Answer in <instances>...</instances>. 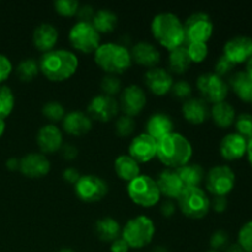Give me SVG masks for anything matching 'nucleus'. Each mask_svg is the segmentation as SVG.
<instances>
[{"mask_svg": "<svg viewBox=\"0 0 252 252\" xmlns=\"http://www.w3.org/2000/svg\"><path fill=\"white\" fill-rule=\"evenodd\" d=\"M12 71V64L4 54H0V84L4 83Z\"/></svg>", "mask_w": 252, "mask_h": 252, "instance_id": "obj_46", "label": "nucleus"}, {"mask_svg": "<svg viewBox=\"0 0 252 252\" xmlns=\"http://www.w3.org/2000/svg\"><path fill=\"white\" fill-rule=\"evenodd\" d=\"M246 157H248L249 162L252 166V138L248 140V149H246Z\"/></svg>", "mask_w": 252, "mask_h": 252, "instance_id": "obj_55", "label": "nucleus"}, {"mask_svg": "<svg viewBox=\"0 0 252 252\" xmlns=\"http://www.w3.org/2000/svg\"><path fill=\"white\" fill-rule=\"evenodd\" d=\"M15 106L14 93L9 86L0 85V120L6 118Z\"/></svg>", "mask_w": 252, "mask_h": 252, "instance_id": "obj_35", "label": "nucleus"}, {"mask_svg": "<svg viewBox=\"0 0 252 252\" xmlns=\"http://www.w3.org/2000/svg\"><path fill=\"white\" fill-rule=\"evenodd\" d=\"M130 56H132V61L139 65L147 66V68H155L157 64L160 62L161 54H160L159 49L154 46V44L149 43L145 41H139L132 47L130 51Z\"/></svg>", "mask_w": 252, "mask_h": 252, "instance_id": "obj_24", "label": "nucleus"}, {"mask_svg": "<svg viewBox=\"0 0 252 252\" xmlns=\"http://www.w3.org/2000/svg\"><path fill=\"white\" fill-rule=\"evenodd\" d=\"M211 207L217 213H223L228 208V199H226V197L223 196L214 197L213 201L211 202Z\"/></svg>", "mask_w": 252, "mask_h": 252, "instance_id": "obj_49", "label": "nucleus"}, {"mask_svg": "<svg viewBox=\"0 0 252 252\" xmlns=\"http://www.w3.org/2000/svg\"><path fill=\"white\" fill-rule=\"evenodd\" d=\"M5 165H6V167L10 170V171H16V170L20 169V159H16V158H10V159L6 160Z\"/></svg>", "mask_w": 252, "mask_h": 252, "instance_id": "obj_53", "label": "nucleus"}, {"mask_svg": "<svg viewBox=\"0 0 252 252\" xmlns=\"http://www.w3.org/2000/svg\"><path fill=\"white\" fill-rule=\"evenodd\" d=\"M246 149H248V140L238 133L226 134L219 145L220 155L229 161L241 159L244 155H246Z\"/></svg>", "mask_w": 252, "mask_h": 252, "instance_id": "obj_20", "label": "nucleus"}, {"mask_svg": "<svg viewBox=\"0 0 252 252\" xmlns=\"http://www.w3.org/2000/svg\"><path fill=\"white\" fill-rule=\"evenodd\" d=\"M182 115L192 125H201L209 118L211 108L208 102H206L202 97H189V100L184 101Z\"/></svg>", "mask_w": 252, "mask_h": 252, "instance_id": "obj_23", "label": "nucleus"}, {"mask_svg": "<svg viewBox=\"0 0 252 252\" xmlns=\"http://www.w3.org/2000/svg\"><path fill=\"white\" fill-rule=\"evenodd\" d=\"M229 88L244 102H251L252 79L245 71H236L229 79Z\"/></svg>", "mask_w": 252, "mask_h": 252, "instance_id": "obj_28", "label": "nucleus"}, {"mask_svg": "<svg viewBox=\"0 0 252 252\" xmlns=\"http://www.w3.org/2000/svg\"><path fill=\"white\" fill-rule=\"evenodd\" d=\"M5 127H6V125H5V121L4 120H0V138H1L2 134H4Z\"/></svg>", "mask_w": 252, "mask_h": 252, "instance_id": "obj_58", "label": "nucleus"}, {"mask_svg": "<svg viewBox=\"0 0 252 252\" xmlns=\"http://www.w3.org/2000/svg\"><path fill=\"white\" fill-rule=\"evenodd\" d=\"M224 56L235 65L246 63L252 57V38L249 36H235L224 44Z\"/></svg>", "mask_w": 252, "mask_h": 252, "instance_id": "obj_15", "label": "nucleus"}, {"mask_svg": "<svg viewBox=\"0 0 252 252\" xmlns=\"http://www.w3.org/2000/svg\"><path fill=\"white\" fill-rule=\"evenodd\" d=\"M118 17L112 10L110 9H100L98 11L95 12V16H94L93 26L95 27L96 31L98 33H110L115 30V27L117 26Z\"/></svg>", "mask_w": 252, "mask_h": 252, "instance_id": "obj_32", "label": "nucleus"}, {"mask_svg": "<svg viewBox=\"0 0 252 252\" xmlns=\"http://www.w3.org/2000/svg\"><path fill=\"white\" fill-rule=\"evenodd\" d=\"M235 172L228 165L213 166L206 175V187L214 197H226L235 186Z\"/></svg>", "mask_w": 252, "mask_h": 252, "instance_id": "obj_9", "label": "nucleus"}, {"mask_svg": "<svg viewBox=\"0 0 252 252\" xmlns=\"http://www.w3.org/2000/svg\"><path fill=\"white\" fill-rule=\"evenodd\" d=\"M61 152H62V157L64 158L65 160H74L76 159V157H78L79 152H78V148L75 147V145L73 144H63L61 148Z\"/></svg>", "mask_w": 252, "mask_h": 252, "instance_id": "obj_48", "label": "nucleus"}, {"mask_svg": "<svg viewBox=\"0 0 252 252\" xmlns=\"http://www.w3.org/2000/svg\"><path fill=\"white\" fill-rule=\"evenodd\" d=\"M185 46H186L192 63H202L208 56V46H207V43L193 42V43H187Z\"/></svg>", "mask_w": 252, "mask_h": 252, "instance_id": "obj_39", "label": "nucleus"}, {"mask_svg": "<svg viewBox=\"0 0 252 252\" xmlns=\"http://www.w3.org/2000/svg\"><path fill=\"white\" fill-rule=\"evenodd\" d=\"M158 142L147 133L133 138L129 144V157L133 158L138 164L149 162L157 157Z\"/></svg>", "mask_w": 252, "mask_h": 252, "instance_id": "obj_16", "label": "nucleus"}, {"mask_svg": "<svg viewBox=\"0 0 252 252\" xmlns=\"http://www.w3.org/2000/svg\"><path fill=\"white\" fill-rule=\"evenodd\" d=\"M118 111H120L118 101L112 96L103 95V94L91 98L88 105V115L90 116L91 120L94 118L100 122H110L117 116Z\"/></svg>", "mask_w": 252, "mask_h": 252, "instance_id": "obj_13", "label": "nucleus"}, {"mask_svg": "<svg viewBox=\"0 0 252 252\" xmlns=\"http://www.w3.org/2000/svg\"><path fill=\"white\" fill-rule=\"evenodd\" d=\"M154 38L169 51L185 44L184 24L172 12H160L152 21Z\"/></svg>", "mask_w": 252, "mask_h": 252, "instance_id": "obj_3", "label": "nucleus"}, {"mask_svg": "<svg viewBox=\"0 0 252 252\" xmlns=\"http://www.w3.org/2000/svg\"><path fill=\"white\" fill-rule=\"evenodd\" d=\"M225 252H245V251L243 250V248H241L238 243H235V244H229L228 248L225 249Z\"/></svg>", "mask_w": 252, "mask_h": 252, "instance_id": "obj_54", "label": "nucleus"}, {"mask_svg": "<svg viewBox=\"0 0 252 252\" xmlns=\"http://www.w3.org/2000/svg\"><path fill=\"white\" fill-rule=\"evenodd\" d=\"M63 129L70 135L80 137L86 134L93 128V120L90 116L81 111H71L63 118Z\"/></svg>", "mask_w": 252, "mask_h": 252, "instance_id": "obj_22", "label": "nucleus"}, {"mask_svg": "<svg viewBox=\"0 0 252 252\" xmlns=\"http://www.w3.org/2000/svg\"><path fill=\"white\" fill-rule=\"evenodd\" d=\"M245 73L248 74V75L252 79V57H251L250 59H249L248 62H246V70H245Z\"/></svg>", "mask_w": 252, "mask_h": 252, "instance_id": "obj_56", "label": "nucleus"}, {"mask_svg": "<svg viewBox=\"0 0 252 252\" xmlns=\"http://www.w3.org/2000/svg\"><path fill=\"white\" fill-rule=\"evenodd\" d=\"M251 103H252V97H251Z\"/></svg>", "mask_w": 252, "mask_h": 252, "instance_id": "obj_61", "label": "nucleus"}, {"mask_svg": "<svg viewBox=\"0 0 252 252\" xmlns=\"http://www.w3.org/2000/svg\"><path fill=\"white\" fill-rule=\"evenodd\" d=\"M58 30L56 26L52 24H44L38 25L34 29L33 34H32V41H33L34 47L38 51L47 53V52L52 51L56 47L57 42H58Z\"/></svg>", "mask_w": 252, "mask_h": 252, "instance_id": "obj_25", "label": "nucleus"}, {"mask_svg": "<svg viewBox=\"0 0 252 252\" xmlns=\"http://www.w3.org/2000/svg\"><path fill=\"white\" fill-rule=\"evenodd\" d=\"M180 180L185 187H199L206 177L204 169L199 164H186L176 169Z\"/></svg>", "mask_w": 252, "mask_h": 252, "instance_id": "obj_31", "label": "nucleus"}, {"mask_svg": "<svg viewBox=\"0 0 252 252\" xmlns=\"http://www.w3.org/2000/svg\"><path fill=\"white\" fill-rule=\"evenodd\" d=\"M152 252H169V250H167L165 246L159 245V246H155V248L152 250Z\"/></svg>", "mask_w": 252, "mask_h": 252, "instance_id": "obj_57", "label": "nucleus"}, {"mask_svg": "<svg viewBox=\"0 0 252 252\" xmlns=\"http://www.w3.org/2000/svg\"><path fill=\"white\" fill-rule=\"evenodd\" d=\"M76 15L79 17V21L91 22L94 16H95V10H94V7L91 5H83V6L79 7L78 14Z\"/></svg>", "mask_w": 252, "mask_h": 252, "instance_id": "obj_47", "label": "nucleus"}, {"mask_svg": "<svg viewBox=\"0 0 252 252\" xmlns=\"http://www.w3.org/2000/svg\"><path fill=\"white\" fill-rule=\"evenodd\" d=\"M135 129V121L133 120V117L127 115L120 116L117 118L115 123V130L117 133L118 137L126 138L129 137Z\"/></svg>", "mask_w": 252, "mask_h": 252, "instance_id": "obj_38", "label": "nucleus"}, {"mask_svg": "<svg viewBox=\"0 0 252 252\" xmlns=\"http://www.w3.org/2000/svg\"><path fill=\"white\" fill-rule=\"evenodd\" d=\"M80 4L76 0H57L54 1V9L62 16L71 17L78 14Z\"/></svg>", "mask_w": 252, "mask_h": 252, "instance_id": "obj_41", "label": "nucleus"}, {"mask_svg": "<svg viewBox=\"0 0 252 252\" xmlns=\"http://www.w3.org/2000/svg\"><path fill=\"white\" fill-rule=\"evenodd\" d=\"M39 64L34 58H25L16 68V75L21 81H31L38 75Z\"/></svg>", "mask_w": 252, "mask_h": 252, "instance_id": "obj_34", "label": "nucleus"}, {"mask_svg": "<svg viewBox=\"0 0 252 252\" xmlns=\"http://www.w3.org/2000/svg\"><path fill=\"white\" fill-rule=\"evenodd\" d=\"M238 244L245 252H252V220L244 224L238 234Z\"/></svg>", "mask_w": 252, "mask_h": 252, "instance_id": "obj_42", "label": "nucleus"}, {"mask_svg": "<svg viewBox=\"0 0 252 252\" xmlns=\"http://www.w3.org/2000/svg\"><path fill=\"white\" fill-rule=\"evenodd\" d=\"M191 59H189V52H187L186 46H180L177 48L170 51L169 56V66L172 73L175 74H184L189 70L191 65Z\"/></svg>", "mask_w": 252, "mask_h": 252, "instance_id": "obj_33", "label": "nucleus"}, {"mask_svg": "<svg viewBox=\"0 0 252 252\" xmlns=\"http://www.w3.org/2000/svg\"><path fill=\"white\" fill-rule=\"evenodd\" d=\"M234 68H235V64H234L233 62L229 61V59L223 54V56L219 57L218 61H217V63H216V65H214V73H216L217 75H219L223 78L224 75H226V74L230 73Z\"/></svg>", "mask_w": 252, "mask_h": 252, "instance_id": "obj_45", "label": "nucleus"}, {"mask_svg": "<svg viewBox=\"0 0 252 252\" xmlns=\"http://www.w3.org/2000/svg\"><path fill=\"white\" fill-rule=\"evenodd\" d=\"M76 197L86 203L101 201L108 192V185L102 177L96 175H83L74 185Z\"/></svg>", "mask_w": 252, "mask_h": 252, "instance_id": "obj_12", "label": "nucleus"}, {"mask_svg": "<svg viewBox=\"0 0 252 252\" xmlns=\"http://www.w3.org/2000/svg\"><path fill=\"white\" fill-rule=\"evenodd\" d=\"M127 192L133 203L144 208L154 207L161 197L157 181L148 175H139L137 179L130 181Z\"/></svg>", "mask_w": 252, "mask_h": 252, "instance_id": "obj_7", "label": "nucleus"}, {"mask_svg": "<svg viewBox=\"0 0 252 252\" xmlns=\"http://www.w3.org/2000/svg\"><path fill=\"white\" fill-rule=\"evenodd\" d=\"M80 176L81 175L79 174V171L75 167H66L63 171V179L65 180L66 182H69V184L75 185L76 182H78V180L80 179Z\"/></svg>", "mask_w": 252, "mask_h": 252, "instance_id": "obj_50", "label": "nucleus"}, {"mask_svg": "<svg viewBox=\"0 0 252 252\" xmlns=\"http://www.w3.org/2000/svg\"><path fill=\"white\" fill-rule=\"evenodd\" d=\"M36 142L42 153L52 154L61 150L63 145V134L54 125H46L37 132Z\"/></svg>", "mask_w": 252, "mask_h": 252, "instance_id": "obj_19", "label": "nucleus"}, {"mask_svg": "<svg viewBox=\"0 0 252 252\" xmlns=\"http://www.w3.org/2000/svg\"><path fill=\"white\" fill-rule=\"evenodd\" d=\"M197 89L202 98L208 103L225 101L229 94L228 83L216 73H204L197 79Z\"/></svg>", "mask_w": 252, "mask_h": 252, "instance_id": "obj_10", "label": "nucleus"}, {"mask_svg": "<svg viewBox=\"0 0 252 252\" xmlns=\"http://www.w3.org/2000/svg\"><path fill=\"white\" fill-rule=\"evenodd\" d=\"M42 113L51 122L63 121V118L66 115L64 106L61 102H58V101H49V102L44 103L43 107H42Z\"/></svg>", "mask_w": 252, "mask_h": 252, "instance_id": "obj_36", "label": "nucleus"}, {"mask_svg": "<svg viewBox=\"0 0 252 252\" xmlns=\"http://www.w3.org/2000/svg\"><path fill=\"white\" fill-rule=\"evenodd\" d=\"M155 181H157L158 187H159L160 194L167 197L169 199L179 198V196L185 189L184 184L180 180L176 170H162Z\"/></svg>", "mask_w": 252, "mask_h": 252, "instance_id": "obj_21", "label": "nucleus"}, {"mask_svg": "<svg viewBox=\"0 0 252 252\" xmlns=\"http://www.w3.org/2000/svg\"><path fill=\"white\" fill-rule=\"evenodd\" d=\"M235 129L238 134L245 138L246 140L252 138V115L250 113H241L235 118Z\"/></svg>", "mask_w": 252, "mask_h": 252, "instance_id": "obj_37", "label": "nucleus"}, {"mask_svg": "<svg viewBox=\"0 0 252 252\" xmlns=\"http://www.w3.org/2000/svg\"><path fill=\"white\" fill-rule=\"evenodd\" d=\"M69 41L76 51L89 54L100 47L101 36L91 22L78 21L69 31Z\"/></svg>", "mask_w": 252, "mask_h": 252, "instance_id": "obj_8", "label": "nucleus"}, {"mask_svg": "<svg viewBox=\"0 0 252 252\" xmlns=\"http://www.w3.org/2000/svg\"><path fill=\"white\" fill-rule=\"evenodd\" d=\"M155 234L154 221L147 216H138L129 219L122 229V238L130 249L145 248L153 241Z\"/></svg>", "mask_w": 252, "mask_h": 252, "instance_id": "obj_5", "label": "nucleus"}, {"mask_svg": "<svg viewBox=\"0 0 252 252\" xmlns=\"http://www.w3.org/2000/svg\"><path fill=\"white\" fill-rule=\"evenodd\" d=\"M147 134L154 138L155 140H160L161 138L166 137L167 134L172 133L174 129V121L167 113L157 112L153 113L147 121Z\"/></svg>", "mask_w": 252, "mask_h": 252, "instance_id": "obj_26", "label": "nucleus"}, {"mask_svg": "<svg viewBox=\"0 0 252 252\" xmlns=\"http://www.w3.org/2000/svg\"><path fill=\"white\" fill-rule=\"evenodd\" d=\"M160 212H161L162 217H165V218H171L175 214V212H176V204H175L171 199L165 201L164 203L161 204V207H160Z\"/></svg>", "mask_w": 252, "mask_h": 252, "instance_id": "obj_51", "label": "nucleus"}, {"mask_svg": "<svg viewBox=\"0 0 252 252\" xmlns=\"http://www.w3.org/2000/svg\"><path fill=\"white\" fill-rule=\"evenodd\" d=\"M120 108L127 116H137L143 111L147 105V95L145 91L139 85H128L121 93Z\"/></svg>", "mask_w": 252, "mask_h": 252, "instance_id": "obj_14", "label": "nucleus"}, {"mask_svg": "<svg viewBox=\"0 0 252 252\" xmlns=\"http://www.w3.org/2000/svg\"><path fill=\"white\" fill-rule=\"evenodd\" d=\"M129 249L130 248L128 246V244L126 243L125 239L121 236V238H118L117 240L111 243L110 250L111 252H129Z\"/></svg>", "mask_w": 252, "mask_h": 252, "instance_id": "obj_52", "label": "nucleus"}, {"mask_svg": "<svg viewBox=\"0 0 252 252\" xmlns=\"http://www.w3.org/2000/svg\"><path fill=\"white\" fill-rule=\"evenodd\" d=\"M211 117L216 126L219 128H229L230 126L234 125L236 118L235 110L233 106L226 101H221V102L214 103L213 107L211 108Z\"/></svg>", "mask_w": 252, "mask_h": 252, "instance_id": "obj_29", "label": "nucleus"}, {"mask_svg": "<svg viewBox=\"0 0 252 252\" xmlns=\"http://www.w3.org/2000/svg\"><path fill=\"white\" fill-rule=\"evenodd\" d=\"M95 234L101 241L113 243L122 235L120 223L112 217H103L95 223Z\"/></svg>", "mask_w": 252, "mask_h": 252, "instance_id": "obj_27", "label": "nucleus"}, {"mask_svg": "<svg viewBox=\"0 0 252 252\" xmlns=\"http://www.w3.org/2000/svg\"><path fill=\"white\" fill-rule=\"evenodd\" d=\"M95 62L103 71L108 74H122L132 65L130 51L121 43L100 44L95 51Z\"/></svg>", "mask_w": 252, "mask_h": 252, "instance_id": "obj_4", "label": "nucleus"}, {"mask_svg": "<svg viewBox=\"0 0 252 252\" xmlns=\"http://www.w3.org/2000/svg\"><path fill=\"white\" fill-rule=\"evenodd\" d=\"M144 83L147 88L157 96H164L171 91L174 85L172 75L162 68H150L144 75Z\"/></svg>", "mask_w": 252, "mask_h": 252, "instance_id": "obj_18", "label": "nucleus"}, {"mask_svg": "<svg viewBox=\"0 0 252 252\" xmlns=\"http://www.w3.org/2000/svg\"><path fill=\"white\" fill-rule=\"evenodd\" d=\"M59 252H75L74 250H71V249H68V248H64V249H62L61 251Z\"/></svg>", "mask_w": 252, "mask_h": 252, "instance_id": "obj_59", "label": "nucleus"}, {"mask_svg": "<svg viewBox=\"0 0 252 252\" xmlns=\"http://www.w3.org/2000/svg\"><path fill=\"white\" fill-rule=\"evenodd\" d=\"M170 93H172V95H174L176 98H179V100L186 101L191 97L192 86L189 85V81L179 80L176 81V83H174Z\"/></svg>", "mask_w": 252, "mask_h": 252, "instance_id": "obj_44", "label": "nucleus"}, {"mask_svg": "<svg viewBox=\"0 0 252 252\" xmlns=\"http://www.w3.org/2000/svg\"><path fill=\"white\" fill-rule=\"evenodd\" d=\"M115 171L121 180L127 181L129 184L130 181L139 176L140 167L139 164L133 158L123 154L115 160Z\"/></svg>", "mask_w": 252, "mask_h": 252, "instance_id": "obj_30", "label": "nucleus"}, {"mask_svg": "<svg viewBox=\"0 0 252 252\" xmlns=\"http://www.w3.org/2000/svg\"><path fill=\"white\" fill-rule=\"evenodd\" d=\"M182 214L191 219H202L211 209V199L201 187H185L177 198Z\"/></svg>", "mask_w": 252, "mask_h": 252, "instance_id": "obj_6", "label": "nucleus"}, {"mask_svg": "<svg viewBox=\"0 0 252 252\" xmlns=\"http://www.w3.org/2000/svg\"><path fill=\"white\" fill-rule=\"evenodd\" d=\"M213 22L206 12H194L184 24L185 44L202 42L207 43L213 34Z\"/></svg>", "mask_w": 252, "mask_h": 252, "instance_id": "obj_11", "label": "nucleus"}, {"mask_svg": "<svg viewBox=\"0 0 252 252\" xmlns=\"http://www.w3.org/2000/svg\"><path fill=\"white\" fill-rule=\"evenodd\" d=\"M192 145L185 135L180 133H170L158 140L157 157L165 166L176 170L189 164L192 158Z\"/></svg>", "mask_w": 252, "mask_h": 252, "instance_id": "obj_2", "label": "nucleus"}, {"mask_svg": "<svg viewBox=\"0 0 252 252\" xmlns=\"http://www.w3.org/2000/svg\"><path fill=\"white\" fill-rule=\"evenodd\" d=\"M39 71L51 81H64L75 74L78 57L66 49H52L42 54L38 61Z\"/></svg>", "mask_w": 252, "mask_h": 252, "instance_id": "obj_1", "label": "nucleus"}, {"mask_svg": "<svg viewBox=\"0 0 252 252\" xmlns=\"http://www.w3.org/2000/svg\"><path fill=\"white\" fill-rule=\"evenodd\" d=\"M229 234L225 230H217L212 234L211 239H209V245H211L212 250L219 251L225 250L229 245Z\"/></svg>", "mask_w": 252, "mask_h": 252, "instance_id": "obj_43", "label": "nucleus"}, {"mask_svg": "<svg viewBox=\"0 0 252 252\" xmlns=\"http://www.w3.org/2000/svg\"><path fill=\"white\" fill-rule=\"evenodd\" d=\"M20 171L30 179H41L51 170V162L41 153H30L20 159Z\"/></svg>", "mask_w": 252, "mask_h": 252, "instance_id": "obj_17", "label": "nucleus"}, {"mask_svg": "<svg viewBox=\"0 0 252 252\" xmlns=\"http://www.w3.org/2000/svg\"><path fill=\"white\" fill-rule=\"evenodd\" d=\"M207 252H219V251H216V250H209V251H207Z\"/></svg>", "mask_w": 252, "mask_h": 252, "instance_id": "obj_60", "label": "nucleus"}, {"mask_svg": "<svg viewBox=\"0 0 252 252\" xmlns=\"http://www.w3.org/2000/svg\"><path fill=\"white\" fill-rule=\"evenodd\" d=\"M101 90H102L103 95L107 96H115L117 95L118 93H121V89H122V83H121L120 79L116 75H112V74H107L102 78L101 80Z\"/></svg>", "mask_w": 252, "mask_h": 252, "instance_id": "obj_40", "label": "nucleus"}]
</instances>
